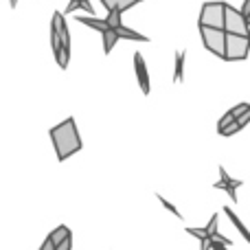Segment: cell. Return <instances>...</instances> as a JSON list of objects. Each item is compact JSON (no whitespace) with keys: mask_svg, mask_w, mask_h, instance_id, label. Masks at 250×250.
<instances>
[{"mask_svg":"<svg viewBox=\"0 0 250 250\" xmlns=\"http://www.w3.org/2000/svg\"><path fill=\"white\" fill-rule=\"evenodd\" d=\"M222 31L248 38V20L235 7H230L229 2H224V24H222Z\"/></svg>","mask_w":250,"mask_h":250,"instance_id":"obj_3","label":"cell"},{"mask_svg":"<svg viewBox=\"0 0 250 250\" xmlns=\"http://www.w3.org/2000/svg\"><path fill=\"white\" fill-rule=\"evenodd\" d=\"M156 198H158V202H160V204H163V207H165V208H167V211H169V213H171V215H176V217H180V220H182L180 211H178V208H176V207H173V204H171V202H169V200H165V198H163V195H160V193H156Z\"/></svg>","mask_w":250,"mask_h":250,"instance_id":"obj_20","label":"cell"},{"mask_svg":"<svg viewBox=\"0 0 250 250\" xmlns=\"http://www.w3.org/2000/svg\"><path fill=\"white\" fill-rule=\"evenodd\" d=\"M101 38H104V53L105 55H110V51L114 48V44L119 42V35L114 29H105L104 33H101Z\"/></svg>","mask_w":250,"mask_h":250,"instance_id":"obj_13","label":"cell"},{"mask_svg":"<svg viewBox=\"0 0 250 250\" xmlns=\"http://www.w3.org/2000/svg\"><path fill=\"white\" fill-rule=\"evenodd\" d=\"M222 24H224V2H222V0L204 2L202 11H200V26L222 29Z\"/></svg>","mask_w":250,"mask_h":250,"instance_id":"obj_4","label":"cell"},{"mask_svg":"<svg viewBox=\"0 0 250 250\" xmlns=\"http://www.w3.org/2000/svg\"><path fill=\"white\" fill-rule=\"evenodd\" d=\"M53 24H55L57 33H60L62 46L70 48V33H68V24H66V20H64V13H60V11L53 13Z\"/></svg>","mask_w":250,"mask_h":250,"instance_id":"obj_8","label":"cell"},{"mask_svg":"<svg viewBox=\"0 0 250 250\" xmlns=\"http://www.w3.org/2000/svg\"><path fill=\"white\" fill-rule=\"evenodd\" d=\"M134 70H136V79L143 95H149V73H147V64L143 53H134Z\"/></svg>","mask_w":250,"mask_h":250,"instance_id":"obj_7","label":"cell"},{"mask_svg":"<svg viewBox=\"0 0 250 250\" xmlns=\"http://www.w3.org/2000/svg\"><path fill=\"white\" fill-rule=\"evenodd\" d=\"M224 213H226V215H229V220H230V222H233V224H235V229H237L239 233H242V237H244V239H246V242H248V239H250V235H248L246 226H244V222L239 220V217H237V215H235V213H233V208H230V207H224Z\"/></svg>","mask_w":250,"mask_h":250,"instance_id":"obj_15","label":"cell"},{"mask_svg":"<svg viewBox=\"0 0 250 250\" xmlns=\"http://www.w3.org/2000/svg\"><path fill=\"white\" fill-rule=\"evenodd\" d=\"M66 237H70V230H68V226H64V224H62V226H57V229L53 230L51 235H48V239H51V242H53V246H57V244H60V242H64Z\"/></svg>","mask_w":250,"mask_h":250,"instance_id":"obj_16","label":"cell"},{"mask_svg":"<svg viewBox=\"0 0 250 250\" xmlns=\"http://www.w3.org/2000/svg\"><path fill=\"white\" fill-rule=\"evenodd\" d=\"M70 248H73V237H66L64 242H60L55 246V250H70Z\"/></svg>","mask_w":250,"mask_h":250,"instance_id":"obj_24","label":"cell"},{"mask_svg":"<svg viewBox=\"0 0 250 250\" xmlns=\"http://www.w3.org/2000/svg\"><path fill=\"white\" fill-rule=\"evenodd\" d=\"M77 9H83L86 13L95 16V9H92V2H90V0H70L68 7H66V13H73V11H77Z\"/></svg>","mask_w":250,"mask_h":250,"instance_id":"obj_14","label":"cell"},{"mask_svg":"<svg viewBox=\"0 0 250 250\" xmlns=\"http://www.w3.org/2000/svg\"><path fill=\"white\" fill-rule=\"evenodd\" d=\"M200 35H202V42L213 55L222 57L224 60V38L226 33L222 29H211V26H200Z\"/></svg>","mask_w":250,"mask_h":250,"instance_id":"obj_5","label":"cell"},{"mask_svg":"<svg viewBox=\"0 0 250 250\" xmlns=\"http://www.w3.org/2000/svg\"><path fill=\"white\" fill-rule=\"evenodd\" d=\"M208 250H229V246L226 244H222V242H217V239H208Z\"/></svg>","mask_w":250,"mask_h":250,"instance_id":"obj_23","label":"cell"},{"mask_svg":"<svg viewBox=\"0 0 250 250\" xmlns=\"http://www.w3.org/2000/svg\"><path fill=\"white\" fill-rule=\"evenodd\" d=\"M242 125H239L237 121H230V123H226L224 125V127H220V129H217V132H220L222 134V136H233V134H237V132H242Z\"/></svg>","mask_w":250,"mask_h":250,"instance_id":"obj_18","label":"cell"},{"mask_svg":"<svg viewBox=\"0 0 250 250\" xmlns=\"http://www.w3.org/2000/svg\"><path fill=\"white\" fill-rule=\"evenodd\" d=\"M204 233H207L208 235V237H213V235H215L217 233V213H215V215H213L211 217V220H208V224L207 226H204Z\"/></svg>","mask_w":250,"mask_h":250,"instance_id":"obj_21","label":"cell"},{"mask_svg":"<svg viewBox=\"0 0 250 250\" xmlns=\"http://www.w3.org/2000/svg\"><path fill=\"white\" fill-rule=\"evenodd\" d=\"M40 250H55V246H53V242L46 237V239L42 242V246H40Z\"/></svg>","mask_w":250,"mask_h":250,"instance_id":"obj_26","label":"cell"},{"mask_svg":"<svg viewBox=\"0 0 250 250\" xmlns=\"http://www.w3.org/2000/svg\"><path fill=\"white\" fill-rule=\"evenodd\" d=\"M75 20L86 24V26H90V29H95V31H99V33H104V31L108 29L105 20H99V18H95V16H79V18H75Z\"/></svg>","mask_w":250,"mask_h":250,"instance_id":"obj_12","label":"cell"},{"mask_svg":"<svg viewBox=\"0 0 250 250\" xmlns=\"http://www.w3.org/2000/svg\"><path fill=\"white\" fill-rule=\"evenodd\" d=\"M51 48H53V55H57L62 48V42H60V33H57L55 24L51 22Z\"/></svg>","mask_w":250,"mask_h":250,"instance_id":"obj_19","label":"cell"},{"mask_svg":"<svg viewBox=\"0 0 250 250\" xmlns=\"http://www.w3.org/2000/svg\"><path fill=\"white\" fill-rule=\"evenodd\" d=\"M248 110H250V105H248V104H239V105H235L233 110H229V112L233 114V119H239L244 112H248Z\"/></svg>","mask_w":250,"mask_h":250,"instance_id":"obj_22","label":"cell"},{"mask_svg":"<svg viewBox=\"0 0 250 250\" xmlns=\"http://www.w3.org/2000/svg\"><path fill=\"white\" fill-rule=\"evenodd\" d=\"M117 31V35H119V40H132V42H149V38L147 35H143V33H138V31H134V29H127V26H119V29H114Z\"/></svg>","mask_w":250,"mask_h":250,"instance_id":"obj_9","label":"cell"},{"mask_svg":"<svg viewBox=\"0 0 250 250\" xmlns=\"http://www.w3.org/2000/svg\"><path fill=\"white\" fill-rule=\"evenodd\" d=\"M239 187H242V180H233V178L229 176V171H226L224 167H220V180L213 185V189L226 191V193L233 198V202H237V189Z\"/></svg>","mask_w":250,"mask_h":250,"instance_id":"obj_6","label":"cell"},{"mask_svg":"<svg viewBox=\"0 0 250 250\" xmlns=\"http://www.w3.org/2000/svg\"><path fill=\"white\" fill-rule=\"evenodd\" d=\"M187 233L200 239V250H208V239H211V237H208L202 229H187Z\"/></svg>","mask_w":250,"mask_h":250,"instance_id":"obj_17","label":"cell"},{"mask_svg":"<svg viewBox=\"0 0 250 250\" xmlns=\"http://www.w3.org/2000/svg\"><path fill=\"white\" fill-rule=\"evenodd\" d=\"M239 13H242V16L248 20V16H250V0H244V4H242V11H239Z\"/></svg>","mask_w":250,"mask_h":250,"instance_id":"obj_25","label":"cell"},{"mask_svg":"<svg viewBox=\"0 0 250 250\" xmlns=\"http://www.w3.org/2000/svg\"><path fill=\"white\" fill-rule=\"evenodd\" d=\"M48 136H51L53 147H55L57 160H66L68 156L77 154V151L82 149V138H79L75 119H66V121H62L60 125L51 127Z\"/></svg>","mask_w":250,"mask_h":250,"instance_id":"obj_1","label":"cell"},{"mask_svg":"<svg viewBox=\"0 0 250 250\" xmlns=\"http://www.w3.org/2000/svg\"><path fill=\"white\" fill-rule=\"evenodd\" d=\"M185 57L187 51H176V66H173V82L176 83H182L185 79Z\"/></svg>","mask_w":250,"mask_h":250,"instance_id":"obj_11","label":"cell"},{"mask_svg":"<svg viewBox=\"0 0 250 250\" xmlns=\"http://www.w3.org/2000/svg\"><path fill=\"white\" fill-rule=\"evenodd\" d=\"M141 0H101V4H104L105 9H117L119 13H123V11H127L129 7H134V4H138Z\"/></svg>","mask_w":250,"mask_h":250,"instance_id":"obj_10","label":"cell"},{"mask_svg":"<svg viewBox=\"0 0 250 250\" xmlns=\"http://www.w3.org/2000/svg\"><path fill=\"white\" fill-rule=\"evenodd\" d=\"M248 51H250V38L226 33V38H224V60H229V62L246 60Z\"/></svg>","mask_w":250,"mask_h":250,"instance_id":"obj_2","label":"cell"}]
</instances>
